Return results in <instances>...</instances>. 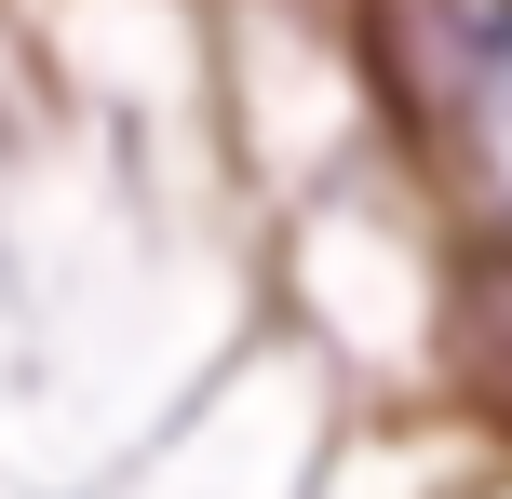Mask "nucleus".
<instances>
[{
  "instance_id": "f257e3e1",
  "label": "nucleus",
  "mask_w": 512,
  "mask_h": 499,
  "mask_svg": "<svg viewBox=\"0 0 512 499\" xmlns=\"http://www.w3.org/2000/svg\"><path fill=\"white\" fill-rule=\"evenodd\" d=\"M445 378L486 432H512V230L459 243V270H445Z\"/></svg>"
}]
</instances>
